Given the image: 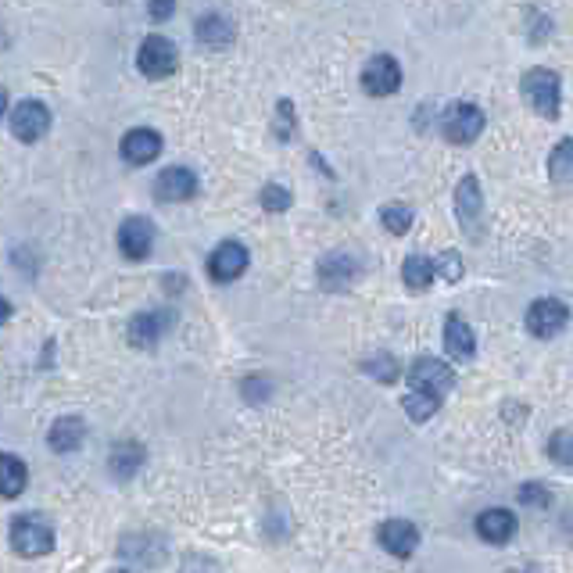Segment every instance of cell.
<instances>
[{"label": "cell", "mask_w": 573, "mask_h": 573, "mask_svg": "<svg viewBox=\"0 0 573 573\" xmlns=\"http://www.w3.org/2000/svg\"><path fill=\"white\" fill-rule=\"evenodd\" d=\"M441 129H445V137L452 144H473L484 133V112H480L477 104H452L445 112Z\"/></svg>", "instance_id": "cell-6"}, {"label": "cell", "mask_w": 573, "mask_h": 573, "mask_svg": "<svg viewBox=\"0 0 573 573\" xmlns=\"http://www.w3.org/2000/svg\"><path fill=\"white\" fill-rule=\"evenodd\" d=\"M355 262H351L348 255H330L323 258V266H319V280H323V287H330V291H341V287H348L351 280H355Z\"/></svg>", "instance_id": "cell-20"}, {"label": "cell", "mask_w": 573, "mask_h": 573, "mask_svg": "<svg viewBox=\"0 0 573 573\" xmlns=\"http://www.w3.org/2000/svg\"><path fill=\"white\" fill-rule=\"evenodd\" d=\"M162 316H154V312H140V316L129 319V341L137 344V348L151 351L154 344H158V337H162Z\"/></svg>", "instance_id": "cell-21"}, {"label": "cell", "mask_w": 573, "mask_h": 573, "mask_svg": "<svg viewBox=\"0 0 573 573\" xmlns=\"http://www.w3.org/2000/svg\"><path fill=\"white\" fill-rule=\"evenodd\" d=\"M380 545L398 559H409L420 545V531H416V523L409 520H387L380 523Z\"/></svg>", "instance_id": "cell-14"}, {"label": "cell", "mask_w": 573, "mask_h": 573, "mask_svg": "<svg viewBox=\"0 0 573 573\" xmlns=\"http://www.w3.org/2000/svg\"><path fill=\"white\" fill-rule=\"evenodd\" d=\"M402 280L409 291H427L430 280H434V262L423 255H409L402 266Z\"/></svg>", "instance_id": "cell-22"}, {"label": "cell", "mask_w": 573, "mask_h": 573, "mask_svg": "<svg viewBox=\"0 0 573 573\" xmlns=\"http://www.w3.org/2000/svg\"><path fill=\"white\" fill-rule=\"evenodd\" d=\"M262 208H266V212H287V208H291V190L280 187V183L262 187Z\"/></svg>", "instance_id": "cell-28"}, {"label": "cell", "mask_w": 573, "mask_h": 573, "mask_svg": "<svg viewBox=\"0 0 573 573\" xmlns=\"http://www.w3.org/2000/svg\"><path fill=\"white\" fill-rule=\"evenodd\" d=\"M115 573H129V570H115Z\"/></svg>", "instance_id": "cell-37"}, {"label": "cell", "mask_w": 573, "mask_h": 573, "mask_svg": "<svg viewBox=\"0 0 573 573\" xmlns=\"http://www.w3.org/2000/svg\"><path fill=\"white\" fill-rule=\"evenodd\" d=\"M402 86V65L391 54H373L362 69V90L373 97H391Z\"/></svg>", "instance_id": "cell-4"}, {"label": "cell", "mask_w": 573, "mask_h": 573, "mask_svg": "<svg viewBox=\"0 0 573 573\" xmlns=\"http://www.w3.org/2000/svg\"><path fill=\"white\" fill-rule=\"evenodd\" d=\"M122 158H126L129 165H151L158 154H162V137L154 133V129H129L126 137H122L119 144Z\"/></svg>", "instance_id": "cell-12"}, {"label": "cell", "mask_w": 573, "mask_h": 573, "mask_svg": "<svg viewBox=\"0 0 573 573\" xmlns=\"http://www.w3.org/2000/svg\"><path fill=\"white\" fill-rule=\"evenodd\" d=\"M269 394V384L262 377H251L248 384H244V398H251V402H262Z\"/></svg>", "instance_id": "cell-33"}, {"label": "cell", "mask_w": 573, "mask_h": 573, "mask_svg": "<svg viewBox=\"0 0 573 573\" xmlns=\"http://www.w3.org/2000/svg\"><path fill=\"white\" fill-rule=\"evenodd\" d=\"M455 215L470 233L480 230V215H484V194H480L477 176H462L459 190H455Z\"/></svg>", "instance_id": "cell-13"}, {"label": "cell", "mask_w": 573, "mask_h": 573, "mask_svg": "<svg viewBox=\"0 0 573 573\" xmlns=\"http://www.w3.org/2000/svg\"><path fill=\"white\" fill-rule=\"evenodd\" d=\"M477 534L488 545H505L516 534V516L509 509H488V513L477 516Z\"/></svg>", "instance_id": "cell-15"}, {"label": "cell", "mask_w": 573, "mask_h": 573, "mask_svg": "<svg viewBox=\"0 0 573 573\" xmlns=\"http://www.w3.org/2000/svg\"><path fill=\"white\" fill-rule=\"evenodd\" d=\"M137 65H140V72H144L147 79H165V76H172V72H176V65H180V51H176V43H172L169 36L154 33V36H147V40L140 43Z\"/></svg>", "instance_id": "cell-2"}, {"label": "cell", "mask_w": 573, "mask_h": 573, "mask_svg": "<svg viewBox=\"0 0 573 573\" xmlns=\"http://www.w3.org/2000/svg\"><path fill=\"white\" fill-rule=\"evenodd\" d=\"M380 223H384V230H391L394 237H402V233L412 230V208L409 205H384L380 208Z\"/></svg>", "instance_id": "cell-26"}, {"label": "cell", "mask_w": 573, "mask_h": 573, "mask_svg": "<svg viewBox=\"0 0 573 573\" xmlns=\"http://www.w3.org/2000/svg\"><path fill=\"white\" fill-rule=\"evenodd\" d=\"M294 108L291 101H280V137H291V126H294Z\"/></svg>", "instance_id": "cell-34"}, {"label": "cell", "mask_w": 573, "mask_h": 573, "mask_svg": "<svg viewBox=\"0 0 573 573\" xmlns=\"http://www.w3.org/2000/svg\"><path fill=\"white\" fill-rule=\"evenodd\" d=\"M233 36H237V29H233L230 18L219 15V11H208V15L197 22V40L205 43V47H212V51H219V47H230Z\"/></svg>", "instance_id": "cell-16"}, {"label": "cell", "mask_w": 573, "mask_h": 573, "mask_svg": "<svg viewBox=\"0 0 573 573\" xmlns=\"http://www.w3.org/2000/svg\"><path fill=\"white\" fill-rule=\"evenodd\" d=\"M412 391H427L434 398H445L455 384V373L441 359H416L409 369Z\"/></svg>", "instance_id": "cell-8"}, {"label": "cell", "mask_w": 573, "mask_h": 573, "mask_svg": "<svg viewBox=\"0 0 573 573\" xmlns=\"http://www.w3.org/2000/svg\"><path fill=\"white\" fill-rule=\"evenodd\" d=\"M83 437H86L83 420H76V416H61V420L51 427V434H47V441H51L54 452H76V448L83 445Z\"/></svg>", "instance_id": "cell-19"}, {"label": "cell", "mask_w": 573, "mask_h": 573, "mask_svg": "<svg viewBox=\"0 0 573 573\" xmlns=\"http://www.w3.org/2000/svg\"><path fill=\"white\" fill-rule=\"evenodd\" d=\"M437 405H441V398H434V394H427V391H409V394H405L402 409L409 412V420H412V423H427L430 416L437 412Z\"/></svg>", "instance_id": "cell-24"}, {"label": "cell", "mask_w": 573, "mask_h": 573, "mask_svg": "<svg viewBox=\"0 0 573 573\" xmlns=\"http://www.w3.org/2000/svg\"><path fill=\"white\" fill-rule=\"evenodd\" d=\"M140 462H144V448H140V445H133V441H122V445H115V452H112L115 477H133V473L140 470Z\"/></svg>", "instance_id": "cell-23"}, {"label": "cell", "mask_w": 573, "mask_h": 573, "mask_svg": "<svg viewBox=\"0 0 573 573\" xmlns=\"http://www.w3.org/2000/svg\"><path fill=\"white\" fill-rule=\"evenodd\" d=\"M47 129H51V112H47V104L22 101L15 112H11V133H15L22 144H36L40 137H47Z\"/></svg>", "instance_id": "cell-7"}, {"label": "cell", "mask_w": 573, "mask_h": 573, "mask_svg": "<svg viewBox=\"0 0 573 573\" xmlns=\"http://www.w3.org/2000/svg\"><path fill=\"white\" fill-rule=\"evenodd\" d=\"M244 269H248V248L237 244V240H223L208 258V273L219 283H233Z\"/></svg>", "instance_id": "cell-10"}, {"label": "cell", "mask_w": 573, "mask_h": 573, "mask_svg": "<svg viewBox=\"0 0 573 573\" xmlns=\"http://www.w3.org/2000/svg\"><path fill=\"white\" fill-rule=\"evenodd\" d=\"M473 348H477V341H473V330L470 323L462 316H448L445 319V351L452 355V359H473Z\"/></svg>", "instance_id": "cell-17"}, {"label": "cell", "mask_w": 573, "mask_h": 573, "mask_svg": "<svg viewBox=\"0 0 573 573\" xmlns=\"http://www.w3.org/2000/svg\"><path fill=\"white\" fill-rule=\"evenodd\" d=\"M366 373H373V380H380V384H391V380L398 377V362H394L391 355H373V359L366 362Z\"/></svg>", "instance_id": "cell-29"}, {"label": "cell", "mask_w": 573, "mask_h": 573, "mask_svg": "<svg viewBox=\"0 0 573 573\" xmlns=\"http://www.w3.org/2000/svg\"><path fill=\"white\" fill-rule=\"evenodd\" d=\"M29 484V470L26 462L18 455H0V498H18Z\"/></svg>", "instance_id": "cell-18"}, {"label": "cell", "mask_w": 573, "mask_h": 573, "mask_svg": "<svg viewBox=\"0 0 573 573\" xmlns=\"http://www.w3.org/2000/svg\"><path fill=\"white\" fill-rule=\"evenodd\" d=\"M8 112V94H4V90H0V115Z\"/></svg>", "instance_id": "cell-36"}, {"label": "cell", "mask_w": 573, "mask_h": 573, "mask_svg": "<svg viewBox=\"0 0 573 573\" xmlns=\"http://www.w3.org/2000/svg\"><path fill=\"white\" fill-rule=\"evenodd\" d=\"M172 11H176V0H151V4H147L151 22H169Z\"/></svg>", "instance_id": "cell-31"}, {"label": "cell", "mask_w": 573, "mask_h": 573, "mask_svg": "<svg viewBox=\"0 0 573 573\" xmlns=\"http://www.w3.org/2000/svg\"><path fill=\"white\" fill-rule=\"evenodd\" d=\"M520 498L527 505H548V488H541V484H523Z\"/></svg>", "instance_id": "cell-32"}, {"label": "cell", "mask_w": 573, "mask_h": 573, "mask_svg": "<svg viewBox=\"0 0 573 573\" xmlns=\"http://www.w3.org/2000/svg\"><path fill=\"white\" fill-rule=\"evenodd\" d=\"M11 548H15L22 559H40L47 556L54 548V531L51 523L43 520V516L36 513H26L18 516L15 523H11Z\"/></svg>", "instance_id": "cell-1"}, {"label": "cell", "mask_w": 573, "mask_h": 573, "mask_svg": "<svg viewBox=\"0 0 573 573\" xmlns=\"http://www.w3.org/2000/svg\"><path fill=\"white\" fill-rule=\"evenodd\" d=\"M548 455L559 466H573V430H556V434L548 437Z\"/></svg>", "instance_id": "cell-27"}, {"label": "cell", "mask_w": 573, "mask_h": 573, "mask_svg": "<svg viewBox=\"0 0 573 573\" xmlns=\"http://www.w3.org/2000/svg\"><path fill=\"white\" fill-rule=\"evenodd\" d=\"M523 97L545 119H559V76L552 69H531L523 76Z\"/></svg>", "instance_id": "cell-3"}, {"label": "cell", "mask_w": 573, "mask_h": 573, "mask_svg": "<svg viewBox=\"0 0 573 573\" xmlns=\"http://www.w3.org/2000/svg\"><path fill=\"white\" fill-rule=\"evenodd\" d=\"M8 319H11V305H8L4 298H0V326L8 323Z\"/></svg>", "instance_id": "cell-35"}, {"label": "cell", "mask_w": 573, "mask_h": 573, "mask_svg": "<svg viewBox=\"0 0 573 573\" xmlns=\"http://www.w3.org/2000/svg\"><path fill=\"white\" fill-rule=\"evenodd\" d=\"M566 323H570V308L559 298H541L527 308V330H531L534 337H541V341L556 337Z\"/></svg>", "instance_id": "cell-5"}, {"label": "cell", "mask_w": 573, "mask_h": 573, "mask_svg": "<svg viewBox=\"0 0 573 573\" xmlns=\"http://www.w3.org/2000/svg\"><path fill=\"white\" fill-rule=\"evenodd\" d=\"M548 172L556 183H570L573 180V140H559L552 158H548Z\"/></svg>", "instance_id": "cell-25"}, {"label": "cell", "mask_w": 573, "mask_h": 573, "mask_svg": "<svg viewBox=\"0 0 573 573\" xmlns=\"http://www.w3.org/2000/svg\"><path fill=\"white\" fill-rule=\"evenodd\" d=\"M119 251L129 262H144L154 251V223L144 215H133L119 226Z\"/></svg>", "instance_id": "cell-9"}, {"label": "cell", "mask_w": 573, "mask_h": 573, "mask_svg": "<svg viewBox=\"0 0 573 573\" xmlns=\"http://www.w3.org/2000/svg\"><path fill=\"white\" fill-rule=\"evenodd\" d=\"M434 276H445L448 283H455L462 276V262H459V255L455 251H445V255L437 258L434 262Z\"/></svg>", "instance_id": "cell-30"}, {"label": "cell", "mask_w": 573, "mask_h": 573, "mask_svg": "<svg viewBox=\"0 0 573 573\" xmlns=\"http://www.w3.org/2000/svg\"><path fill=\"white\" fill-rule=\"evenodd\" d=\"M194 194H197V176L190 169H180V165L165 169L162 176L154 180V197H158V201H169V205L190 201Z\"/></svg>", "instance_id": "cell-11"}]
</instances>
